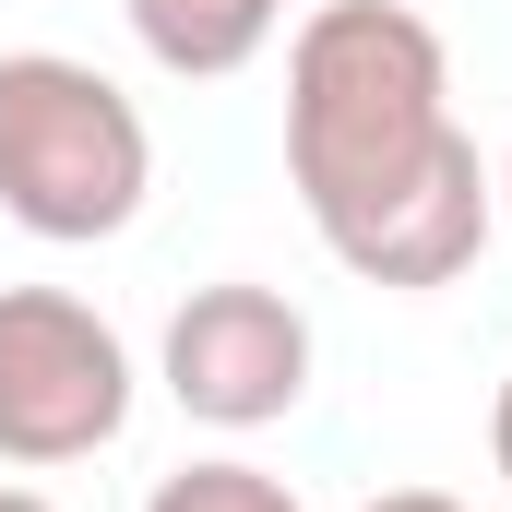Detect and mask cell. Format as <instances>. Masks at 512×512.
I'll use <instances>...</instances> for the list:
<instances>
[{
  "label": "cell",
  "mask_w": 512,
  "mask_h": 512,
  "mask_svg": "<svg viewBox=\"0 0 512 512\" xmlns=\"http://www.w3.org/2000/svg\"><path fill=\"white\" fill-rule=\"evenodd\" d=\"M489 465H501V489H512V382L489 393Z\"/></svg>",
  "instance_id": "cell-8"
},
{
  "label": "cell",
  "mask_w": 512,
  "mask_h": 512,
  "mask_svg": "<svg viewBox=\"0 0 512 512\" xmlns=\"http://www.w3.org/2000/svg\"><path fill=\"white\" fill-rule=\"evenodd\" d=\"M489 179H501V227H512V155H501V167H489Z\"/></svg>",
  "instance_id": "cell-10"
},
{
  "label": "cell",
  "mask_w": 512,
  "mask_h": 512,
  "mask_svg": "<svg viewBox=\"0 0 512 512\" xmlns=\"http://www.w3.org/2000/svg\"><path fill=\"white\" fill-rule=\"evenodd\" d=\"M286 191L358 286L429 298L501 239V179L453 120V48L405 0H322L286 36Z\"/></svg>",
  "instance_id": "cell-1"
},
{
  "label": "cell",
  "mask_w": 512,
  "mask_h": 512,
  "mask_svg": "<svg viewBox=\"0 0 512 512\" xmlns=\"http://www.w3.org/2000/svg\"><path fill=\"white\" fill-rule=\"evenodd\" d=\"M310 358H322V334H310V310H298L286 286L215 274V286H191V298L167 310L155 382H167V405H179L191 429L251 441V429H286V417L310 405Z\"/></svg>",
  "instance_id": "cell-4"
},
{
  "label": "cell",
  "mask_w": 512,
  "mask_h": 512,
  "mask_svg": "<svg viewBox=\"0 0 512 512\" xmlns=\"http://www.w3.org/2000/svg\"><path fill=\"white\" fill-rule=\"evenodd\" d=\"M143 405L131 334L72 286H0V465L48 477L108 453Z\"/></svg>",
  "instance_id": "cell-3"
},
{
  "label": "cell",
  "mask_w": 512,
  "mask_h": 512,
  "mask_svg": "<svg viewBox=\"0 0 512 512\" xmlns=\"http://www.w3.org/2000/svg\"><path fill=\"white\" fill-rule=\"evenodd\" d=\"M120 24H131V48L155 72L227 84V72H251L262 48L286 36V0H120Z\"/></svg>",
  "instance_id": "cell-5"
},
{
  "label": "cell",
  "mask_w": 512,
  "mask_h": 512,
  "mask_svg": "<svg viewBox=\"0 0 512 512\" xmlns=\"http://www.w3.org/2000/svg\"><path fill=\"white\" fill-rule=\"evenodd\" d=\"M143 512H310L274 465H251V453H203V465H179V477H155L143 489Z\"/></svg>",
  "instance_id": "cell-6"
},
{
  "label": "cell",
  "mask_w": 512,
  "mask_h": 512,
  "mask_svg": "<svg viewBox=\"0 0 512 512\" xmlns=\"http://www.w3.org/2000/svg\"><path fill=\"white\" fill-rule=\"evenodd\" d=\"M0 512H48V501H36V489H0Z\"/></svg>",
  "instance_id": "cell-9"
},
{
  "label": "cell",
  "mask_w": 512,
  "mask_h": 512,
  "mask_svg": "<svg viewBox=\"0 0 512 512\" xmlns=\"http://www.w3.org/2000/svg\"><path fill=\"white\" fill-rule=\"evenodd\" d=\"M155 191V131L72 48H0V215L48 251L120 239Z\"/></svg>",
  "instance_id": "cell-2"
},
{
  "label": "cell",
  "mask_w": 512,
  "mask_h": 512,
  "mask_svg": "<svg viewBox=\"0 0 512 512\" xmlns=\"http://www.w3.org/2000/svg\"><path fill=\"white\" fill-rule=\"evenodd\" d=\"M358 512H477V501H453V489H382V501H358Z\"/></svg>",
  "instance_id": "cell-7"
}]
</instances>
